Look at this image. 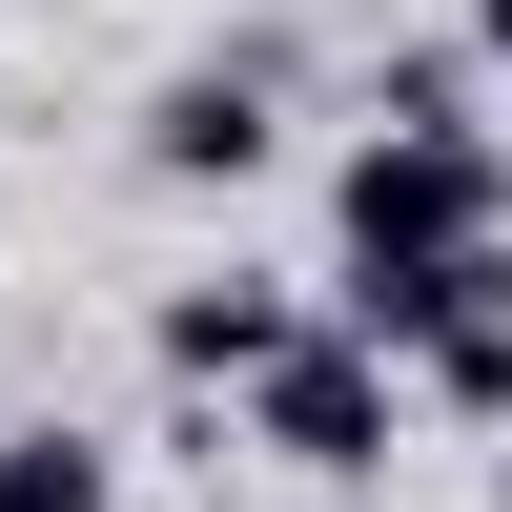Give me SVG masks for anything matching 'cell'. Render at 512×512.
<instances>
[{
    "label": "cell",
    "mask_w": 512,
    "mask_h": 512,
    "mask_svg": "<svg viewBox=\"0 0 512 512\" xmlns=\"http://www.w3.org/2000/svg\"><path fill=\"white\" fill-rule=\"evenodd\" d=\"M144 349L185 369V390H246V369L308 349V308H287V287H246V267H205V287H164V308H144Z\"/></svg>",
    "instance_id": "obj_4"
},
{
    "label": "cell",
    "mask_w": 512,
    "mask_h": 512,
    "mask_svg": "<svg viewBox=\"0 0 512 512\" xmlns=\"http://www.w3.org/2000/svg\"><path fill=\"white\" fill-rule=\"evenodd\" d=\"M0 512H123V451L62 431V410H21V431H0Z\"/></svg>",
    "instance_id": "obj_5"
},
{
    "label": "cell",
    "mask_w": 512,
    "mask_h": 512,
    "mask_svg": "<svg viewBox=\"0 0 512 512\" xmlns=\"http://www.w3.org/2000/svg\"><path fill=\"white\" fill-rule=\"evenodd\" d=\"M390 246H512V144L492 123H369L349 144V267Z\"/></svg>",
    "instance_id": "obj_2"
},
{
    "label": "cell",
    "mask_w": 512,
    "mask_h": 512,
    "mask_svg": "<svg viewBox=\"0 0 512 512\" xmlns=\"http://www.w3.org/2000/svg\"><path fill=\"white\" fill-rule=\"evenodd\" d=\"M492 512H512V472H492Z\"/></svg>",
    "instance_id": "obj_8"
},
{
    "label": "cell",
    "mask_w": 512,
    "mask_h": 512,
    "mask_svg": "<svg viewBox=\"0 0 512 512\" xmlns=\"http://www.w3.org/2000/svg\"><path fill=\"white\" fill-rule=\"evenodd\" d=\"M267 62H164V103H144V185H267Z\"/></svg>",
    "instance_id": "obj_3"
},
{
    "label": "cell",
    "mask_w": 512,
    "mask_h": 512,
    "mask_svg": "<svg viewBox=\"0 0 512 512\" xmlns=\"http://www.w3.org/2000/svg\"><path fill=\"white\" fill-rule=\"evenodd\" d=\"M410 369H431V390L472 410V431H512V308H472V328H431Z\"/></svg>",
    "instance_id": "obj_6"
},
{
    "label": "cell",
    "mask_w": 512,
    "mask_h": 512,
    "mask_svg": "<svg viewBox=\"0 0 512 512\" xmlns=\"http://www.w3.org/2000/svg\"><path fill=\"white\" fill-rule=\"evenodd\" d=\"M472 82H492V103H512V0H472Z\"/></svg>",
    "instance_id": "obj_7"
},
{
    "label": "cell",
    "mask_w": 512,
    "mask_h": 512,
    "mask_svg": "<svg viewBox=\"0 0 512 512\" xmlns=\"http://www.w3.org/2000/svg\"><path fill=\"white\" fill-rule=\"evenodd\" d=\"M246 451H287V472H328V492L390 472V451H410V349H369V328L308 308V349L246 369Z\"/></svg>",
    "instance_id": "obj_1"
}]
</instances>
